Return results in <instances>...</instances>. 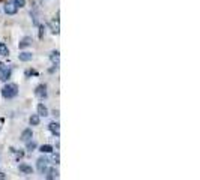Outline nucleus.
I'll return each mask as SVG.
<instances>
[{
  "instance_id": "19",
  "label": "nucleus",
  "mask_w": 200,
  "mask_h": 180,
  "mask_svg": "<svg viewBox=\"0 0 200 180\" xmlns=\"http://www.w3.org/2000/svg\"><path fill=\"white\" fill-rule=\"evenodd\" d=\"M12 3H15L18 8H24L26 6V0H12Z\"/></svg>"
},
{
  "instance_id": "8",
  "label": "nucleus",
  "mask_w": 200,
  "mask_h": 180,
  "mask_svg": "<svg viewBox=\"0 0 200 180\" xmlns=\"http://www.w3.org/2000/svg\"><path fill=\"white\" fill-rule=\"evenodd\" d=\"M45 179L51 180V179H59V170L57 168H48L45 173Z\"/></svg>"
},
{
  "instance_id": "9",
  "label": "nucleus",
  "mask_w": 200,
  "mask_h": 180,
  "mask_svg": "<svg viewBox=\"0 0 200 180\" xmlns=\"http://www.w3.org/2000/svg\"><path fill=\"white\" fill-rule=\"evenodd\" d=\"M32 57H33V54L29 51H24V53H20V54H18V59L21 60V62H30Z\"/></svg>"
},
{
  "instance_id": "16",
  "label": "nucleus",
  "mask_w": 200,
  "mask_h": 180,
  "mask_svg": "<svg viewBox=\"0 0 200 180\" xmlns=\"http://www.w3.org/2000/svg\"><path fill=\"white\" fill-rule=\"evenodd\" d=\"M36 147H38V144H36L35 141H32V140H29V141H27V146H26V149H27V150H29V152H33V150H35Z\"/></svg>"
},
{
  "instance_id": "15",
  "label": "nucleus",
  "mask_w": 200,
  "mask_h": 180,
  "mask_svg": "<svg viewBox=\"0 0 200 180\" xmlns=\"http://www.w3.org/2000/svg\"><path fill=\"white\" fill-rule=\"evenodd\" d=\"M59 54H60L59 51H53V53H51V56H50V59H51V62H53V63H56V66L59 65V57H60Z\"/></svg>"
},
{
  "instance_id": "4",
  "label": "nucleus",
  "mask_w": 200,
  "mask_h": 180,
  "mask_svg": "<svg viewBox=\"0 0 200 180\" xmlns=\"http://www.w3.org/2000/svg\"><path fill=\"white\" fill-rule=\"evenodd\" d=\"M3 11H5L8 15H15V14L18 12V6L15 5V3H12V2H8V3H5Z\"/></svg>"
},
{
  "instance_id": "7",
  "label": "nucleus",
  "mask_w": 200,
  "mask_h": 180,
  "mask_svg": "<svg viewBox=\"0 0 200 180\" xmlns=\"http://www.w3.org/2000/svg\"><path fill=\"white\" fill-rule=\"evenodd\" d=\"M33 137V132H32V129H24L23 132H21V135H20V141H23V143H27L29 140H32Z\"/></svg>"
},
{
  "instance_id": "10",
  "label": "nucleus",
  "mask_w": 200,
  "mask_h": 180,
  "mask_svg": "<svg viewBox=\"0 0 200 180\" xmlns=\"http://www.w3.org/2000/svg\"><path fill=\"white\" fill-rule=\"evenodd\" d=\"M32 44V38L30 36H26V38H23L21 41H20V44H18V47H20V50H23V48H26V47H29Z\"/></svg>"
},
{
  "instance_id": "17",
  "label": "nucleus",
  "mask_w": 200,
  "mask_h": 180,
  "mask_svg": "<svg viewBox=\"0 0 200 180\" xmlns=\"http://www.w3.org/2000/svg\"><path fill=\"white\" fill-rule=\"evenodd\" d=\"M0 54H2V56H5V57H6V56L9 54L8 47H6V45H5L3 42H0Z\"/></svg>"
},
{
  "instance_id": "1",
  "label": "nucleus",
  "mask_w": 200,
  "mask_h": 180,
  "mask_svg": "<svg viewBox=\"0 0 200 180\" xmlns=\"http://www.w3.org/2000/svg\"><path fill=\"white\" fill-rule=\"evenodd\" d=\"M17 95H18V86L15 83H8V84H5L3 89H2V96L5 99H12Z\"/></svg>"
},
{
  "instance_id": "6",
  "label": "nucleus",
  "mask_w": 200,
  "mask_h": 180,
  "mask_svg": "<svg viewBox=\"0 0 200 180\" xmlns=\"http://www.w3.org/2000/svg\"><path fill=\"white\" fill-rule=\"evenodd\" d=\"M48 129H50V132H51L53 135H56V137L60 135V125H59L57 122H51V123L48 125Z\"/></svg>"
},
{
  "instance_id": "18",
  "label": "nucleus",
  "mask_w": 200,
  "mask_h": 180,
  "mask_svg": "<svg viewBox=\"0 0 200 180\" xmlns=\"http://www.w3.org/2000/svg\"><path fill=\"white\" fill-rule=\"evenodd\" d=\"M41 152H42V153H51L53 146H50V144H44V146H41Z\"/></svg>"
},
{
  "instance_id": "2",
  "label": "nucleus",
  "mask_w": 200,
  "mask_h": 180,
  "mask_svg": "<svg viewBox=\"0 0 200 180\" xmlns=\"http://www.w3.org/2000/svg\"><path fill=\"white\" fill-rule=\"evenodd\" d=\"M36 168H38V171L41 173V174H45L47 170L50 168V159L41 156V158L38 159V162H36Z\"/></svg>"
},
{
  "instance_id": "20",
  "label": "nucleus",
  "mask_w": 200,
  "mask_h": 180,
  "mask_svg": "<svg viewBox=\"0 0 200 180\" xmlns=\"http://www.w3.org/2000/svg\"><path fill=\"white\" fill-rule=\"evenodd\" d=\"M44 33H45V26H44V24H41V26H39V38H41V39H42Z\"/></svg>"
},
{
  "instance_id": "11",
  "label": "nucleus",
  "mask_w": 200,
  "mask_h": 180,
  "mask_svg": "<svg viewBox=\"0 0 200 180\" xmlns=\"http://www.w3.org/2000/svg\"><path fill=\"white\" fill-rule=\"evenodd\" d=\"M50 27H51V32L54 35H59L60 33V27H59V21H50Z\"/></svg>"
},
{
  "instance_id": "14",
  "label": "nucleus",
  "mask_w": 200,
  "mask_h": 180,
  "mask_svg": "<svg viewBox=\"0 0 200 180\" xmlns=\"http://www.w3.org/2000/svg\"><path fill=\"white\" fill-rule=\"evenodd\" d=\"M20 171H21V173H26V174H32V173H33V168H32V167H29V165H24V164H21V165H20Z\"/></svg>"
},
{
  "instance_id": "3",
  "label": "nucleus",
  "mask_w": 200,
  "mask_h": 180,
  "mask_svg": "<svg viewBox=\"0 0 200 180\" xmlns=\"http://www.w3.org/2000/svg\"><path fill=\"white\" fill-rule=\"evenodd\" d=\"M9 78H11V69L5 63H0V80L2 81H8Z\"/></svg>"
},
{
  "instance_id": "13",
  "label": "nucleus",
  "mask_w": 200,
  "mask_h": 180,
  "mask_svg": "<svg viewBox=\"0 0 200 180\" xmlns=\"http://www.w3.org/2000/svg\"><path fill=\"white\" fill-rule=\"evenodd\" d=\"M29 122H30V125H32V126H38V125H39V122H41V116L33 114V116H30Z\"/></svg>"
},
{
  "instance_id": "12",
  "label": "nucleus",
  "mask_w": 200,
  "mask_h": 180,
  "mask_svg": "<svg viewBox=\"0 0 200 180\" xmlns=\"http://www.w3.org/2000/svg\"><path fill=\"white\" fill-rule=\"evenodd\" d=\"M38 116H48V108L44 105V104H39L38 105Z\"/></svg>"
},
{
  "instance_id": "5",
  "label": "nucleus",
  "mask_w": 200,
  "mask_h": 180,
  "mask_svg": "<svg viewBox=\"0 0 200 180\" xmlns=\"http://www.w3.org/2000/svg\"><path fill=\"white\" fill-rule=\"evenodd\" d=\"M35 95L39 98V99H45L47 95H48V92H47V86H45V84H39V86L35 89Z\"/></svg>"
}]
</instances>
